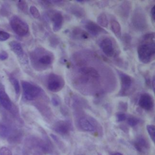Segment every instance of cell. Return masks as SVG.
I'll list each match as a JSON object with an SVG mask.
<instances>
[{
  "label": "cell",
  "mask_w": 155,
  "mask_h": 155,
  "mask_svg": "<svg viewBox=\"0 0 155 155\" xmlns=\"http://www.w3.org/2000/svg\"><path fill=\"white\" fill-rule=\"evenodd\" d=\"M138 58L142 62L148 64L154 59L155 45L154 33H147L143 36L137 48Z\"/></svg>",
  "instance_id": "cell-1"
},
{
  "label": "cell",
  "mask_w": 155,
  "mask_h": 155,
  "mask_svg": "<svg viewBox=\"0 0 155 155\" xmlns=\"http://www.w3.org/2000/svg\"><path fill=\"white\" fill-rule=\"evenodd\" d=\"M51 19L53 22V30L54 31H58L63 24V16L59 12H53L51 15Z\"/></svg>",
  "instance_id": "cell-12"
},
{
  "label": "cell",
  "mask_w": 155,
  "mask_h": 155,
  "mask_svg": "<svg viewBox=\"0 0 155 155\" xmlns=\"http://www.w3.org/2000/svg\"><path fill=\"white\" fill-rule=\"evenodd\" d=\"M8 57V53L5 51H0V60L4 61L7 59Z\"/></svg>",
  "instance_id": "cell-33"
},
{
  "label": "cell",
  "mask_w": 155,
  "mask_h": 155,
  "mask_svg": "<svg viewBox=\"0 0 155 155\" xmlns=\"http://www.w3.org/2000/svg\"><path fill=\"white\" fill-rule=\"evenodd\" d=\"M154 8H155V7H154V6L152 7V8H151V12H150L153 21H154V19H155V12H154L155 10H154Z\"/></svg>",
  "instance_id": "cell-35"
},
{
  "label": "cell",
  "mask_w": 155,
  "mask_h": 155,
  "mask_svg": "<svg viewBox=\"0 0 155 155\" xmlns=\"http://www.w3.org/2000/svg\"><path fill=\"white\" fill-rule=\"evenodd\" d=\"M81 155H82V154H81Z\"/></svg>",
  "instance_id": "cell-40"
},
{
  "label": "cell",
  "mask_w": 155,
  "mask_h": 155,
  "mask_svg": "<svg viewBox=\"0 0 155 155\" xmlns=\"http://www.w3.org/2000/svg\"><path fill=\"white\" fill-rule=\"evenodd\" d=\"M119 74L121 82L122 92L124 93L127 91L130 88L132 84V80L130 76L122 72H119Z\"/></svg>",
  "instance_id": "cell-16"
},
{
  "label": "cell",
  "mask_w": 155,
  "mask_h": 155,
  "mask_svg": "<svg viewBox=\"0 0 155 155\" xmlns=\"http://www.w3.org/2000/svg\"><path fill=\"white\" fill-rule=\"evenodd\" d=\"M34 155H42V154H34Z\"/></svg>",
  "instance_id": "cell-38"
},
{
  "label": "cell",
  "mask_w": 155,
  "mask_h": 155,
  "mask_svg": "<svg viewBox=\"0 0 155 155\" xmlns=\"http://www.w3.org/2000/svg\"><path fill=\"white\" fill-rule=\"evenodd\" d=\"M10 36V35L8 33L3 30H0V41H5L7 40Z\"/></svg>",
  "instance_id": "cell-28"
},
{
  "label": "cell",
  "mask_w": 155,
  "mask_h": 155,
  "mask_svg": "<svg viewBox=\"0 0 155 155\" xmlns=\"http://www.w3.org/2000/svg\"><path fill=\"white\" fill-rule=\"evenodd\" d=\"M79 125L82 130L88 132H94L96 130V124L90 119L82 117L79 120Z\"/></svg>",
  "instance_id": "cell-11"
},
{
  "label": "cell",
  "mask_w": 155,
  "mask_h": 155,
  "mask_svg": "<svg viewBox=\"0 0 155 155\" xmlns=\"http://www.w3.org/2000/svg\"><path fill=\"white\" fill-rule=\"evenodd\" d=\"M131 22L136 30L142 31L147 28L148 25L147 18L141 8L135 9L131 18Z\"/></svg>",
  "instance_id": "cell-3"
},
{
  "label": "cell",
  "mask_w": 155,
  "mask_h": 155,
  "mask_svg": "<svg viewBox=\"0 0 155 155\" xmlns=\"http://www.w3.org/2000/svg\"><path fill=\"white\" fill-rule=\"evenodd\" d=\"M111 155H123L122 154H121V153H113V154H111Z\"/></svg>",
  "instance_id": "cell-37"
},
{
  "label": "cell",
  "mask_w": 155,
  "mask_h": 155,
  "mask_svg": "<svg viewBox=\"0 0 155 155\" xmlns=\"http://www.w3.org/2000/svg\"><path fill=\"white\" fill-rule=\"evenodd\" d=\"M99 46L102 51L108 57H112L115 54V48L113 41L110 38H105L101 40Z\"/></svg>",
  "instance_id": "cell-6"
},
{
  "label": "cell",
  "mask_w": 155,
  "mask_h": 155,
  "mask_svg": "<svg viewBox=\"0 0 155 155\" xmlns=\"http://www.w3.org/2000/svg\"><path fill=\"white\" fill-rule=\"evenodd\" d=\"M0 104L6 110L10 111L15 114L13 104L4 88H0Z\"/></svg>",
  "instance_id": "cell-9"
},
{
  "label": "cell",
  "mask_w": 155,
  "mask_h": 155,
  "mask_svg": "<svg viewBox=\"0 0 155 155\" xmlns=\"http://www.w3.org/2000/svg\"><path fill=\"white\" fill-rule=\"evenodd\" d=\"M0 155H13L11 150L5 147H2L0 148Z\"/></svg>",
  "instance_id": "cell-29"
},
{
  "label": "cell",
  "mask_w": 155,
  "mask_h": 155,
  "mask_svg": "<svg viewBox=\"0 0 155 155\" xmlns=\"http://www.w3.org/2000/svg\"><path fill=\"white\" fill-rule=\"evenodd\" d=\"M50 136H51V137H52V139L54 140V142L57 143L58 146H59V148H63V149H64V145H63V144L61 143V140L59 139V138L57 137L55 135H54V134H51Z\"/></svg>",
  "instance_id": "cell-31"
},
{
  "label": "cell",
  "mask_w": 155,
  "mask_h": 155,
  "mask_svg": "<svg viewBox=\"0 0 155 155\" xmlns=\"http://www.w3.org/2000/svg\"><path fill=\"white\" fill-rule=\"evenodd\" d=\"M17 6L24 13H28V5L25 1H19L17 2Z\"/></svg>",
  "instance_id": "cell-24"
},
{
  "label": "cell",
  "mask_w": 155,
  "mask_h": 155,
  "mask_svg": "<svg viewBox=\"0 0 155 155\" xmlns=\"http://www.w3.org/2000/svg\"><path fill=\"white\" fill-rule=\"evenodd\" d=\"M147 130L150 135L151 140L154 142V137H155V127L154 125H147Z\"/></svg>",
  "instance_id": "cell-25"
},
{
  "label": "cell",
  "mask_w": 155,
  "mask_h": 155,
  "mask_svg": "<svg viewBox=\"0 0 155 155\" xmlns=\"http://www.w3.org/2000/svg\"><path fill=\"white\" fill-rule=\"evenodd\" d=\"M19 155H27L26 154H24V153H22V154H19Z\"/></svg>",
  "instance_id": "cell-39"
},
{
  "label": "cell",
  "mask_w": 155,
  "mask_h": 155,
  "mask_svg": "<svg viewBox=\"0 0 155 155\" xmlns=\"http://www.w3.org/2000/svg\"><path fill=\"white\" fill-rule=\"evenodd\" d=\"M111 28L116 36L119 37L121 35V27L119 22L115 19L111 21Z\"/></svg>",
  "instance_id": "cell-20"
},
{
  "label": "cell",
  "mask_w": 155,
  "mask_h": 155,
  "mask_svg": "<svg viewBox=\"0 0 155 155\" xmlns=\"http://www.w3.org/2000/svg\"><path fill=\"white\" fill-rule=\"evenodd\" d=\"M51 102H52L53 105H54V106H58L59 104V99L58 97H55V96L52 97Z\"/></svg>",
  "instance_id": "cell-34"
},
{
  "label": "cell",
  "mask_w": 155,
  "mask_h": 155,
  "mask_svg": "<svg viewBox=\"0 0 155 155\" xmlns=\"http://www.w3.org/2000/svg\"><path fill=\"white\" fill-rule=\"evenodd\" d=\"M79 71L80 73L85 78L93 79H97L99 78V74L94 68L91 67H84L81 68Z\"/></svg>",
  "instance_id": "cell-15"
},
{
  "label": "cell",
  "mask_w": 155,
  "mask_h": 155,
  "mask_svg": "<svg viewBox=\"0 0 155 155\" xmlns=\"http://www.w3.org/2000/svg\"><path fill=\"white\" fill-rule=\"evenodd\" d=\"M1 13L3 16H8L10 14V8L8 7V5H2L1 8Z\"/></svg>",
  "instance_id": "cell-30"
},
{
  "label": "cell",
  "mask_w": 155,
  "mask_h": 155,
  "mask_svg": "<svg viewBox=\"0 0 155 155\" xmlns=\"http://www.w3.org/2000/svg\"><path fill=\"white\" fill-rule=\"evenodd\" d=\"M34 58H31V59H34L35 62H36L37 64H39V65L43 67H48L51 65L53 61V56L51 53H45L43 54H39V55H36L34 54Z\"/></svg>",
  "instance_id": "cell-8"
},
{
  "label": "cell",
  "mask_w": 155,
  "mask_h": 155,
  "mask_svg": "<svg viewBox=\"0 0 155 155\" xmlns=\"http://www.w3.org/2000/svg\"><path fill=\"white\" fill-rule=\"evenodd\" d=\"M152 84H153V90H154V78H153Z\"/></svg>",
  "instance_id": "cell-36"
},
{
  "label": "cell",
  "mask_w": 155,
  "mask_h": 155,
  "mask_svg": "<svg viewBox=\"0 0 155 155\" xmlns=\"http://www.w3.org/2000/svg\"><path fill=\"white\" fill-rule=\"evenodd\" d=\"M97 22L98 25L101 27H107L108 26V21L106 14L104 13H101L97 18Z\"/></svg>",
  "instance_id": "cell-21"
},
{
  "label": "cell",
  "mask_w": 155,
  "mask_h": 155,
  "mask_svg": "<svg viewBox=\"0 0 155 155\" xmlns=\"http://www.w3.org/2000/svg\"><path fill=\"white\" fill-rule=\"evenodd\" d=\"M139 105L145 110H151L154 107V100L148 93H143L140 95L138 102Z\"/></svg>",
  "instance_id": "cell-7"
},
{
  "label": "cell",
  "mask_w": 155,
  "mask_h": 155,
  "mask_svg": "<svg viewBox=\"0 0 155 155\" xmlns=\"http://www.w3.org/2000/svg\"><path fill=\"white\" fill-rule=\"evenodd\" d=\"M131 5L130 2L124 1L123 2L119 7V15L124 18H127L129 16Z\"/></svg>",
  "instance_id": "cell-18"
},
{
  "label": "cell",
  "mask_w": 155,
  "mask_h": 155,
  "mask_svg": "<svg viewBox=\"0 0 155 155\" xmlns=\"http://www.w3.org/2000/svg\"><path fill=\"white\" fill-rule=\"evenodd\" d=\"M134 147L140 153H143L148 150L150 148L147 140L143 136L137 137L134 142Z\"/></svg>",
  "instance_id": "cell-13"
},
{
  "label": "cell",
  "mask_w": 155,
  "mask_h": 155,
  "mask_svg": "<svg viewBox=\"0 0 155 155\" xmlns=\"http://www.w3.org/2000/svg\"><path fill=\"white\" fill-rule=\"evenodd\" d=\"M71 13L74 14V15L77 16L78 17H83L85 16V12L84 9L79 6H74L71 8Z\"/></svg>",
  "instance_id": "cell-22"
},
{
  "label": "cell",
  "mask_w": 155,
  "mask_h": 155,
  "mask_svg": "<svg viewBox=\"0 0 155 155\" xmlns=\"http://www.w3.org/2000/svg\"><path fill=\"white\" fill-rule=\"evenodd\" d=\"M29 11L31 15L35 18H39L40 17V12H39V10L34 5H31L30 7Z\"/></svg>",
  "instance_id": "cell-26"
},
{
  "label": "cell",
  "mask_w": 155,
  "mask_h": 155,
  "mask_svg": "<svg viewBox=\"0 0 155 155\" xmlns=\"http://www.w3.org/2000/svg\"><path fill=\"white\" fill-rule=\"evenodd\" d=\"M139 122V120L137 118L133 116H131L128 117L127 119V123L131 127H134L137 125Z\"/></svg>",
  "instance_id": "cell-27"
},
{
  "label": "cell",
  "mask_w": 155,
  "mask_h": 155,
  "mask_svg": "<svg viewBox=\"0 0 155 155\" xmlns=\"http://www.w3.org/2000/svg\"><path fill=\"white\" fill-rule=\"evenodd\" d=\"M85 27L87 29V30L93 35H97L99 33L103 31L105 32L104 30L101 26L91 21H88L87 22Z\"/></svg>",
  "instance_id": "cell-17"
},
{
  "label": "cell",
  "mask_w": 155,
  "mask_h": 155,
  "mask_svg": "<svg viewBox=\"0 0 155 155\" xmlns=\"http://www.w3.org/2000/svg\"><path fill=\"white\" fill-rule=\"evenodd\" d=\"M9 47L11 50L21 59H24V52L21 44L16 41H12L9 42Z\"/></svg>",
  "instance_id": "cell-14"
},
{
  "label": "cell",
  "mask_w": 155,
  "mask_h": 155,
  "mask_svg": "<svg viewBox=\"0 0 155 155\" xmlns=\"http://www.w3.org/2000/svg\"><path fill=\"white\" fill-rule=\"evenodd\" d=\"M116 117H117V120L118 122L124 121V120H125L126 119V118H127L126 115H125L124 113H120L117 114Z\"/></svg>",
  "instance_id": "cell-32"
},
{
  "label": "cell",
  "mask_w": 155,
  "mask_h": 155,
  "mask_svg": "<svg viewBox=\"0 0 155 155\" xmlns=\"http://www.w3.org/2000/svg\"><path fill=\"white\" fill-rule=\"evenodd\" d=\"M21 84L25 99L33 101L40 95L41 89L39 87L25 81H22Z\"/></svg>",
  "instance_id": "cell-4"
},
{
  "label": "cell",
  "mask_w": 155,
  "mask_h": 155,
  "mask_svg": "<svg viewBox=\"0 0 155 155\" xmlns=\"http://www.w3.org/2000/svg\"><path fill=\"white\" fill-rule=\"evenodd\" d=\"M71 128L70 124L65 120H59L53 125V130L61 135H67Z\"/></svg>",
  "instance_id": "cell-10"
},
{
  "label": "cell",
  "mask_w": 155,
  "mask_h": 155,
  "mask_svg": "<svg viewBox=\"0 0 155 155\" xmlns=\"http://www.w3.org/2000/svg\"><path fill=\"white\" fill-rule=\"evenodd\" d=\"M10 24L15 33L19 36H25L29 32L28 24L17 16H13L12 18Z\"/></svg>",
  "instance_id": "cell-2"
},
{
  "label": "cell",
  "mask_w": 155,
  "mask_h": 155,
  "mask_svg": "<svg viewBox=\"0 0 155 155\" xmlns=\"http://www.w3.org/2000/svg\"><path fill=\"white\" fill-rule=\"evenodd\" d=\"M10 81L14 88L15 93L16 94H19L20 93V85L18 80L16 78L12 76L10 78Z\"/></svg>",
  "instance_id": "cell-23"
},
{
  "label": "cell",
  "mask_w": 155,
  "mask_h": 155,
  "mask_svg": "<svg viewBox=\"0 0 155 155\" xmlns=\"http://www.w3.org/2000/svg\"><path fill=\"white\" fill-rule=\"evenodd\" d=\"M65 82L64 79L59 75L50 74L47 80V88L52 92L60 91L64 86Z\"/></svg>",
  "instance_id": "cell-5"
},
{
  "label": "cell",
  "mask_w": 155,
  "mask_h": 155,
  "mask_svg": "<svg viewBox=\"0 0 155 155\" xmlns=\"http://www.w3.org/2000/svg\"><path fill=\"white\" fill-rule=\"evenodd\" d=\"M12 131L11 128L5 124L0 123V137L2 139H8L11 135Z\"/></svg>",
  "instance_id": "cell-19"
}]
</instances>
